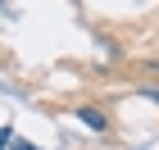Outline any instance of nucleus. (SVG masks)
I'll return each instance as SVG.
<instances>
[{"label": "nucleus", "mask_w": 159, "mask_h": 150, "mask_svg": "<svg viewBox=\"0 0 159 150\" xmlns=\"http://www.w3.org/2000/svg\"><path fill=\"white\" fill-rule=\"evenodd\" d=\"M77 118H82L91 132H109V118H105V109H91V105H86V109H77Z\"/></svg>", "instance_id": "obj_1"}, {"label": "nucleus", "mask_w": 159, "mask_h": 150, "mask_svg": "<svg viewBox=\"0 0 159 150\" xmlns=\"http://www.w3.org/2000/svg\"><path fill=\"white\" fill-rule=\"evenodd\" d=\"M9 141H14V132H9V127H0V150L9 146Z\"/></svg>", "instance_id": "obj_2"}, {"label": "nucleus", "mask_w": 159, "mask_h": 150, "mask_svg": "<svg viewBox=\"0 0 159 150\" xmlns=\"http://www.w3.org/2000/svg\"><path fill=\"white\" fill-rule=\"evenodd\" d=\"M14 150H41V146H32V141H14Z\"/></svg>", "instance_id": "obj_3"}]
</instances>
